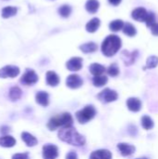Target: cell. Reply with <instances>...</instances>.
<instances>
[{"label":"cell","instance_id":"6da1fadb","mask_svg":"<svg viewBox=\"0 0 158 159\" xmlns=\"http://www.w3.org/2000/svg\"><path fill=\"white\" fill-rule=\"evenodd\" d=\"M58 136L61 141L74 146H82L86 143V139L81 134H79L72 126L61 129Z\"/></svg>","mask_w":158,"mask_h":159},{"label":"cell","instance_id":"7a4b0ae2","mask_svg":"<svg viewBox=\"0 0 158 159\" xmlns=\"http://www.w3.org/2000/svg\"><path fill=\"white\" fill-rule=\"evenodd\" d=\"M122 41L120 37L115 34L108 35L102 44V51L106 57H112L120 49Z\"/></svg>","mask_w":158,"mask_h":159},{"label":"cell","instance_id":"3957f363","mask_svg":"<svg viewBox=\"0 0 158 159\" xmlns=\"http://www.w3.org/2000/svg\"><path fill=\"white\" fill-rule=\"evenodd\" d=\"M73 125V117L69 113H64L62 115L52 117L48 123L47 128L49 130H55L58 128H67Z\"/></svg>","mask_w":158,"mask_h":159},{"label":"cell","instance_id":"277c9868","mask_svg":"<svg viewBox=\"0 0 158 159\" xmlns=\"http://www.w3.org/2000/svg\"><path fill=\"white\" fill-rule=\"evenodd\" d=\"M96 115V110L94 108V106L92 105H88L86 106L84 109L76 112L75 116L77 121L80 124H86L88 121H90Z\"/></svg>","mask_w":158,"mask_h":159},{"label":"cell","instance_id":"5b68a950","mask_svg":"<svg viewBox=\"0 0 158 159\" xmlns=\"http://www.w3.org/2000/svg\"><path fill=\"white\" fill-rule=\"evenodd\" d=\"M97 97L102 102L108 103V102H112L116 101L118 98V94L115 90H112L110 89H105L102 92H100Z\"/></svg>","mask_w":158,"mask_h":159},{"label":"cell","instance_id":"8992f818","mask_svg":"<svg viewBox=\"0 0 158 159\" xmlns=\"http://www.w3.org/2000/svg\"><path fill=\"white\" fill-rule=\"evenodd\" d=\"M20 83L25 86H32L34 85L38 81V75L34 70L27 69L26 72L23 74V75L20 77Z\"/></svg>","mask_w":158,"mask_h":159},{"label":"cell","instance_id":"52a82bcc","mask_svg":"<svg viewBox=\"0 0 158 159\" xmlns=\"http://www.w3.org/2000/svg\"><path fill=\"white\" fill-rule=\"evenodd\" d=\"M20 74V69L14 65H7L0 69V77L1 78H13Z\"/></svg>","mask_w":158,"mask_h":159},{"label":"cell","instance_id":"ba28073f","mask_svg":"<svg viewBox=\"0 0 158 159\" xmlns=\"http://www.w3.org/2000/svg\"><path fill=\"white\" fill-rule=\"evenodd\" d=\"M43 158L56 159L59 156L58 147L54 144H46L43 146Z\"/></svg>","mask_w":158,"mask_h":159},{"label":"cell","instance_id":"9c48e42d","mask_svg":"<svg viewBox=\"0 0 158 159\" xmlns=\"http://www.w3.org/2000/svg\"><path fill=\"white\" fill-rule=\"evenodd\" d=\"M66 85L70 89H75L83 85V79L78 75H71L66 79Z\"/></svg>","mask_w":158,"mask_h":159},{"label":"cell","instance_id":"30bf717a","mask_svg":"<svg viewBox=\"0 0 158 159\" xmlns=\"http://www.w3.org/2000/svg\"><path fill=\"white\" fill-rule=\"evenodd\" d=\"M82 62L83 60L80 57H74L71 60H69L66 63V67L69 71L76 72L79 71L82 68Z\"/></svg>","mask_w":158,"mask_h":159},{"label":"cell","instance_id":"8fae6325","mask_svg":"<svg viewBox=\"0 0 158 159\" xmlns=\"http://www.w3.org/2000/svg\"><path fill=\"white\" fill-rule=\"evenodd\" d=\"M148 14V11L144 8V7H137L135 8L132 13H131V16L132 18L135 20H138V21H144L145 19H146V16Z\"/></svg>","mask_w":158,"mask_h":159},{"label":"cell","instance_id":"7c38bea8","mask_svg":"<svg viewBox=\"0 0 158 159\" xmlns=\"http://www.w3.org/2000/svg\"><path fill=\"white\" fill-rule=\"evenodd\" d=\"M46 80L47 84L50 87H56L60 83V77L59 75L52 71H48L46 75Z\"/></svg>","mask_w":158,"mask_h":159},{"label":"cell","instance_id":"4fadbf2b","mask_svg":"<svg viewBox=\"0 0 158 159\" xmlns=\"http://www.w3.org/2000/svg\"><path fill=\"white\" fill-rule=\"evenodd\" d=\"M127 106L131 112H139L142 109V102L137 98H129L127 101Z\"/></svg>","mask_w":158,"mask_h":159},{"label":"cell","instance_id":"5bb4252c","mask_svg":"<svg viewBox=\"0 0 158 159\" xmlns=\"http://www.w3.org/2000/svg\"><path fill=\"white\" fill-rule=\"evenodd\" d=\"M89 159H112V154L108 150H97L90 155Z\"/></svg>","mask_w":158,"mask_h":159},{"label":"cell","instance_id":"9a60e30c","mask_svg":"<svg viewBox=\"0 0 158 159\" xmlns=\"http://www.w3.org/2000/svg\"><path fill=\"white\" fill-rule=\"evenodd\" d=\"M137 56H138V51L137 50H135V51H133L131 53L130 52H128L127 50H124L123 53H122L123 61H124L125 64L128 65V66L130 65V64H132V63H134Z\"/></svg>","mask_w":158,"mask_h":159},{"label":"cell","instance_id":"2e32d148","mask_svg":"<svg viewBox=\"0 0 158 159\" xmlns=\"http://www.w3.org/2000/svg\"><path fill=\"white\" fill-rule=\"evenodd\" d=\"M117 148L123 157H129L135 152V147L128 143H119L117 145Z\"/></svg>","mask_w":158,"mask_h":159},{"label":"cell","instance_id":"e0dca14e","mask_svg":"<svg viewBox=\"0 0 158 159\" xmlns=\"http://www.w3.org/2000/svg\"><path fill=\"white\" fill-rule=\"evenodd\" d=\"M35 101L38 104L46 107L48 105V102H49L48 94L46 91H38L35 95Z\"/></svg>","mask_w":158,"mask_h":159},{"label":"cell","instance_id":"ac0fdd59","mask_svg":"<svg viewBox=\"0 0 158 159\" xmlns=\"http://www.w3.org/2000/svg\"><path fill=\"white\" fill-rule=\"evenodd\" d=\"M21 140L29 147H33V146H35L37 144V139L28 132H22L21 133Z\"/></svg>","mask_w":158,"mask_h":159},{"label":"cell","instance_id":"d6986e66","mask_svg":"<svg viewBox=\"0 0 158 159\" xmlns=\"http://www.w3.org/2000/svg\"><path fill=\"white\" fill-rule=\"evenodd\" d=\"M101 25V20L98 18H93L91 19L86 25V30L89 33H94L96 32Z\"/></svg>","mask_w":158,"mask_h":159},{"label":"cell","instance_id":"ffe728a7","mask_svg":"<svg viewBox=\"0 0 158 159\" xmlns=\"http://www.w3.org/2000/svg\"><path fill=\"white\" fill-rule=\"evenodd\" d=\"M16 144V140L11 137V136H3L0 137V146L6 147V148H10L13 147Z\"/></svg>","mask_w":158,"mask_h":159},{"label":"cell","instance_id":"44dd1931","mask_svg":"<svg viewBox=\"0 0 158 159\" xmlns=\"http://www.w3.org/2000/svg\"><path fill=\"white\" fill-rule=\"evenodd\" d=\"M106 71L105 67L102 64H99V63H92L90 66H89V72L94 75H102L104 72Z\"/></svg>","mask_w":158,"mask_h":159},{"label":"cell","instance_id":"7402d4cb","mask_svg":"<svg viewBox=\"0 0 158 159\" xmlns=\"http://www.w3.org/2000/svg\"><path fill=\"white\" fill-rule=\"evenodd\" d=\"M85 7H86V9L88 12L94 14L98 11V9L100 7V3L98 0H88Z\"/></svg>","mask_w":158,"mask_h":159},{"label":"cell","instance_id":"603a6c76","mask_svg":"<svg viewBox=\"0 0 158 159\" xmlns=\"http://www.w3.org/2000/svg\"><path fill=\"white\" fill-rule=\"evenodd\" d=\"M80 49L84 53H92L98 49V46L94 42H89V43H86L84 45H81Z\"/></svg>","mask_w":158,"mask_h":159},{"label":"cell","instance_id":"cb8c5ba5","mask_svg":"<svg viewBox=\"0 0 158 159\" xmlns=\"http://www.w3.org/2000/svg\"><path fill=\"white\" fill-rule=\"evenodd\" d=\"M21 95H22V91L19 87H12L9 89L8 96H9V99L13 102L19 100L21 97Z\"/></svg>","mask_w":158,"mask_h":159},{"label":"cell","instance_id":"d4e9b609","mask_svg":"<svg viewBox=\"0 0 158 159\" xmlns=\"http://www.w3.org/2000/svg\"><path fill=\"white\" fill-rule=\"evenodd\" d=\"M17 7H6L2 9V17L7 19V18H9V17H12V16H15L17 14Z\"/></svg>","mask_w":158,"mask_h":159},{"label":"cell","instance_id":"484cf974","mask_svg":"<svg viewBox=\"0 0 158 159\" xmlns=\"http://www.w3.org/2000/svg\"><path fill=\"white\" fill-rule=\"evenodd\" d=\"M122 30H123L124 34H127V35H129V36H134L137 34L136 28L131 23H129V22L124 23V26H123Z\"/></svg>","mask_w":158,"mask_h":159},{"label":"cell","instance_id":"4316f807","mask_svg":"<svg viewBox=\"0 0 158 159\" xmlns=\"http://www.w3.org/2000/svg\"><path fill=\"white\" fill-rule=\"evenodd\" d=\"M92 82H93V85H94L95 87L100 88V87L104 86V85L108 82V78H107V76L102 75H96V76L93 77Z\"/></svg>","mask_w":158,"mask_h":159},{"label":"cell","instance_id":"83f0119b","mask_svg":"<svg viewBox=\"0 0 158 159\" xmlns=\"http://www.w3.org/2000/svg\"><path fill=\"white\" fill-rule=\"evenodd\" d=\"M154 121L152 120V118L148 116H144L142 117V126L144 129L149 130L152 129L154 128Z\"/></svg>","mask_w":158,"mask_h":159},{"label":"cell","instance_id":"f1b7e54d","mask_svg":"<svg viewBox=\"0 0 158 159\" xmlns=\"http://www.w3.org/2000/svg\"><path fill=\"white\" fill-rule=\"evenodd\" d=\"M124 26V21L121 20H113L110 24H109V28L111 31L113 32H118L120 31Z\"/></svg>","mask_w":158,"mask_h":159},{"label":"cell","instance_id":"f546056e","mask_svg":"<svg viewBox=\"0 0 158 159\" xmlns=\"http://www.w3.org/2000/svg\"><path fill=\"white\" fill-rule=\"evenodd\" d=\"M158 64V57L156 56H150L146 61V65L144 69H153L156 67Z\"/></svg>","mask_w":158,"mask_h":159},{"label":"cell","instance_id":"4dcf8cb0","mask_svg":"<svg viewBox=\"0 0 158 159\" xmlns=\"http://www.w3.org/2000/svg\"><path fill=\"white\" fill-rule=\"evenodd\" d=\"M58 11H59V14H60L61 17L67 18V17L70 16V14H71V12H72V8H71V7L68 6V5H63V6H61V7L59 8Z\"/></svg>","mask_w":158,"mask_h":159},{"label":"cell","instance_id":"1f68e13d","mask_svg":"<svg viewBox=\"0 0 158 159\" xmlns=\"http://www.w3.org/2000/svg\"><path fill=\"white\" fill-rule=\"evenodd\" d=\"M107 73L111 76H117L119 75V68L116 63H113L107 69Z\"/></svg>","mask_w":158,"mask_h":159},{"label":"cell","instance_id":"d6a6232c","mask_svg":"<svg viewBox=\"0 0 158 159\" xmlns=\"http://www.w3.org/2000/svg\"><path fill=\"white\" fill-rule=\"evenodd\" d=\"M144 22L146 23V25L148 27H152L155 23H156V16L153 12H148L147 16H146V19L144 20Z\"/></svg>","mask_w":158,"mask_h":159},{"label":"cell","instance_id":"836d02e7","mask_svg":"<svg viewBox=\"0 0 158 159\" xmlns=\"http://www.w3.org/2000/svg\"><path fill=\"white\" fill-rule=\"evenodd\" d=\"M12 159H29V154L28 153H21V154H15Z\"/></svg>","mask_w":158,"mask_h":159},{"label":"cell","instance_id":"e575fe53","mask_svg":"<svg viewBox=\"0 0 158 159\" xmlns=\"http://www.w3.org/2000/svg\"><path fill=\"white\" fill-rule=\"evenodd\" d=\"M66 159H78V157H77V155H76V153H75V152L71 151L70 153H68V154H67V156H66Z\"/></svg>","mask_w":158,"mask_h":159},{"label":"cell","instance_id":"d590c367","mask_svg":"<svg viewBox=\"0 0 158 159\" xmlns=\"http://www.w3.org/2000/svg\"><path fill=\"white\" fill-rule=\"evenodd\" d=\"M151 32L154 35H158V23H155L151 27Z\"/></svg>","mask_w":158,"mask_h":159},{"label":"cell","instance_id":"8d00e7d4","mask_svg":"<svg viewBox=\"0 0 158 159\" xmlns=\"http://www.w3.org/2000/svg\"><path fill=\"white\" fill-rule=\"evenodd\" d=\"M121 1H122V0H109V2H110L112 5H114V6H118V5L121 3Z\"/></svg>","mask_w":158,"mask_h":159},{"label":"cell","instance_id":"74e56055","mask_svg":"<svg viewBox=\"0 0 158 159\" xmlns=\"http://www.w3.org/2000/svg\"><path fill=\"white\" fill-rule=\"evenodd\" d=\"M140 159H147V158H140Z\"/></svg>","mask_w":158,"mask_h":159}]
</instances>
